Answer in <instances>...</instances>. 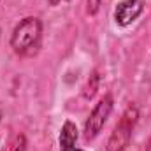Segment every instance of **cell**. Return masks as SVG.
<instances>
[{"mask_svg":"<svg viewBox=\"0 0 151 151\" xmlns=\"http://www.w3.org/2000/svg\"><path fill=\"white\" fill-rule=\"evenodd\" d=\"M42 42V21L37 16L23 18L11 34V47L18 56H34Z\"/></svg>","mask_w":151,"mask_h":151,"instance_id":"1","label":"cell"},{"mask_svg":"<svg viewBox=\"0 0 151 151\" xmlns=\"http://www.w3.org/2000/svg\"><path fill=\"white\" fill-rule=\"evenodd\" d=\"M137 121H139V107L135 104H128L127 109L121 114L119 121L116 123V127L113 128L109 139H107L106 151H125L127 150L130 141H132V134L135 130Z\"/></svg>","mask_w":151,"mask_h":151,"instance_id":"2","label":"cell"},{"mask_svg":"<svg viewBox=\"0 0 151 151\" xmlns=\"http://www.w3.org/2000/svg\"><path fill=\"white\" fill-rule=\"evenodd\" d=\"M113 109H114V99L111 93L104 95L95 104V107L91 109L88 119L84 121V130L83 132H84V139L86 141H93L102 132V128L106 127V123H107L109 116L113 113Z\"/></svg>","mask_w":151,"mask_h":151,"instance_id":"3","label":"cell"},{"mask_svg":"<svg viewBox=\"0 0 151 151\" xmlns=\"http://www.w3.org/2000/svg\"><path fill=\"white\" fill-rule=\"evenodd\" d=\"M146 2L144 0H121L114 7V23L118 27H128L132 25L142 12H144Z\"/></svg>","mask_w":151,"mask_h":151,"instance_id":"4","label":"cell"},{"mask_svg":"<svg viewBox=\"0 0 151 151\" xmlns=\"http://www.w3.org/2000/svg\"><path fill=\"white\" fill-rule=\"evenodd\" d=\"M77 137H79V132H77L76 123H74V121H70V119H67V121L62 125L60 137H58V142H60V151H67V150H72V148H76Z\"/></svg>","mask_w":151,"mask_h":151,"instance_id":"5","label":"cell"},{"mask_svg":"<svg viewBox=\"0 0 151 151\" xmlns=\"http://www.w3.org/2000/svg\"><path fill=\"white\" fill-rule=\"evenodd\" d=\"M99 86H100V76H99V72H97V70H93V72H91V76L88 77V81H86L84 88H83V97H84L86 100H91V99L97 95Z\"/></svg>","mask_w":151,"mask_h":151,"instance_id":"6","label":"cell"},{"mask_svg":"<svg viewBox=\"0 0 151 151\" xmlns=\"http://www.w3.org/2000/svg\"><path fill=\"white\" fill-rule=\"evenodd\" d=\"M27 137L23 135V134H19L16 139H14V142L11 144V148H9V151H27Z\"/></svg>","mask_w":151,"mask_h":151,"instance_id":"7","label":"cell"},{"mask_svg":"<svg viewBox=\"0 0 151 151\" xmlns=\"http://www.w3.org/2000/svg\"><path fill=\"white\" fill-rule=\"evenodd\" d=\"M102 7V0H86V14L95 16Z\"/></svg>","mask_w":151,"mask_h":151,"instance_id":"8","label":"cell"},{"mask_svg":"<svg viewBox=\"0 0 151 151\" xmlns=\"http://www.w3.org/2000/svg\"><path fill=\"white\" fill-rule=\"evenodd\" d=\"M51 7H56V5H60V4H63V2H69V0H46Z\"/></svg>","mask_w":151,"mask_h":151,"instance_id":"9","label":"cell"},{"mask_svg":"<svg viewBox=\"0 0 151 151\" xmlns=\"http://www.w3.org/2000/svg\"><path fill=\"white\" fill-rule=\"evenodd\" d=\"M142 151H151V135H150V139H148V142H146V146H144Z\"/></svg>","mask_w":151,"mask_h":151,"instance_id":"10","label":"cell"},{"mask_svg":"<svg viewBox=\"0 0 151 151\" xmlns=\"http://www.w3.org/2000/svg\"><path fill=\"white\" fill-rule=\"evenodd\" d=\"M2 118H4V107H2V104H0V123H2Z\"/></svg>","mask_w":151,"mask_h":151,"instance_id":"11","label":"cell"},{"mask_svg":"<svg viewBox=\"0 0 151 151\" xmlns=\"http://www.w3.org/2000/svg\"><path fill=\"white\" fill-rule=\"evenodd\" d=\"M67 151H84V150H81V148H72V150H67Z\"/></svg>","mask_w":151,"mask_h":151,"instance_id":"12","label":"cell"}]
</instances>
